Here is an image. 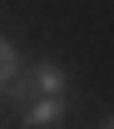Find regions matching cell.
Wrapping results in <instances>:
<instances>
[{
	"mask_svg": "<svg viewBox=\"0 0 114 129\" xmlns=\"http://www.w3.org/2000/svg\"><path fill=\"white\" fill-rule=\"evenodd\" d=\"M99 129H114V114H104V124H99Z\"/></svg>",
	"mask_w": 114,
	"mask_h": 129,
	"instance_id": "277c9868",
	"label": "cell"
},
{
	"mask_svg": "<svg viewBox=\"0 0 114 129\" xmlns=\"http://www.w3.org/2000/svg\"><path fill=\"white\" fill-rule=\"evenodd\" d=\"M65 109H69L65 94H40L30 109H25V129H55L60 119H65Z\"/></svg>",
	"mask_w": 114,
	"mask_h": 129,
	"instance_id": "6da1fadb",
	"label": "cell"
},
{
	"mask_svg": "<svg viewBox=\"0 0 114 129\" xmlns=\"http://www.w3.org/2000/svg\"><path fill=\"white\" fill-rule=\"evenodd\" d=\"M35 84H40V94H65V70L60 64H35Z\"/></svg>",
	"mask_w": 114,
	"mask_h": 129,
	"instance_id": "7a4b0ae2",
	"label": "cell"
},
{
	"mask_svg": "<svg viewBox=\"0 0 114 129\" xmlns=\"http://www.w3.org/2000/svg\"><path fill=\"white\" fill-rule=\"evenodd\" d=\"M20 70V55H15V45H10V40H5V35H0V84L10 80V75H15Z\"/></svg>",
	"mask_w": 114,
	"mask_h": 129,
	"instance_id": "3957f363",
	"label": "cell"
}]
</instances>
